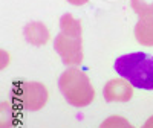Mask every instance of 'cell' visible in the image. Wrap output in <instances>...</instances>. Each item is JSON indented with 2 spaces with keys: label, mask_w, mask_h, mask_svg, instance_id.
Wrapping results in <instances>:
<instances>
[{
  "label": "cell",
  "mask_w": 153,
  "mask_h": 128,
  "mask_svg": "<svg viewBox=\"0 0 153 128\" xmlns=\"http://www.w3.org/2000/svg\"><path fill=\"white\" fill-rule=\"evenodd\" d=\"M117 73L141 90H153V57L144 52L126 54L115 60Z\"/></svg>",
  "instance_id": "6da1fadb"
},
{
  "label": "cell",
  "mask_w": 153,
  "mask_h": 128,
  "mask_svg": "<svg viewBox=\"0 0 153 128\" xmlns=\"http://www.w3.org/2000/svg\"><path fill=\"white\" fill-rule=\"evenodd\" d=\"M58 87L66 102L74 107H87L95 96L89 76L76 67H71L60 75Z\"/></svg>",
  "instance_id": "7a4b0ae2"
},
{
  "label": "cell",
  "mask_w": 153,
  "mask_h": 128,
  "mask_svg": "<svg viewBox=\"0 0 153 128\" xmlns=\"http://www.w3.org/2000/svg\"><path fill=\"white\" fill-rule=\"evenodd\" d=\"M54 49L66 66H78L83 61V40L81 37L60 32L54 38Z\"/></svg>",
  "instance_id": "3957f363"
},
{
  "label": "cell",
  "mask_w": 153,
  "mask_h": 128,
  "mask_svg": "<svg viewBox=\"0 0 153 128\" xmlns=\"http://www.w3.org/2000/svg\"><path fill=\"white\" fill-rule=\"evenodd\" d=\"M48 90L42 82H20L17 87L16 98L23 110L38 111L48 102Z\"/></svg>",
  "instance_id": "277c9868"
},
{
  "label": "cell",
  "mask_w": 153,
  "mask_h": 128,
  "mask_svg": "<svg viewBox=\"0 0 153 128\" xmlns=\"http://www.w3.org/2000/svg\"><path fill=\"white\" fill-rule=\"evenodd\" d=\"M103 96L107 102H127L133 96V85L124 78L110 79L103 88Z\"/></svg>",
  "instance_id": "5b68a950"
},
{
  "label": "cell",
  "mask_w": 153,
  "mask_h": 128,
  "mask_svg": "<svg viewBox=\"0 0 153 128\" xmlns=\"http://www.w3.org/2000/svg\"><path fill=\"white\" fill-rule=\"evenodd\" d=\"M23 35L26 38V41L34 44V46H43L49 41V31L40 21H31L28 23L23 29Z\"/></svg>",
  "instance_id": "8992f818"
},
{
  "label": "cell",
  "mask_w": 153,
  "mask_h": 128,
  "mask_svg": "<svg viewBox=\"0 0 153 128\" xmlns=\"http://www.w3.org/2000/svg\"><path fill=\"white\" fill-rule=\"evenodd\" d=\"M135 38L143 46H153V15H146L135 24Z\"/></svg>",
  "instance_id": "52a82bcc"
},
{
  "label": "cell",
  "mask_w": 153,
  "mask_h": 128,
  "mask_svg": "<svg viewBox=\"0 0 153 128\" xmlns=\"http://www.w3.org/2000/svg\"><path fill=\"white\" fill-rule=\"evenodd\" d=\"M81 21L78 18H75L72 14H63L60 18V32H65L69 35L81 37Z\"/></svg>",
  "instance_id": "ba28073f"
},
{
  "label": "cell",
  "mask_w": 153,
  "mask_h": 128,
  "mask_svg": "<svg viewBox=\"0 0 153 128\" xmlns=\"http://www.w3.org/2000/svg\"><path fill=\"white\" fill-rule=\"evenodd\" d=\"M130 5L139 17L153 15V0H130Z\"/></svg>",
  "instance_id": "9c48e42d"
},
{
  "label": "cell",
  "mask_w": 153,
  "mask_h": 128,
  "mask_svg": "<svg viewBox=\"0 0 153 128\" xmlns=\"http://www.w3.org/2000/svg\"><path fill=\"white\" fill-rule=\"evenodd\" d=\"M103 128H135L126 118L121 116H110L107 118L103 124H101Z\"/></svg>",
  "instance_id": "30bf717a"
},
{
  "label": "cell",
  "mask_w": 153,
  "mask_h": 128,
  "mask_svg": "<svg viewBox=\"0 0 153 128\" xmlns=\"http://www.w3.org/2000/svg\"><path fill=\"white\" fill-rule=\"evenodd\" d=\"M68 2L71 5H74V6H83V5H86L89 2V0H68Z\"/></svg>",
  "instance_id": "8fae6325"
},
{
  "label": "cell",
  "mask_w": 153,
  "mask_h": 128,
  "mask_svg": "<svg viewBox=\"0 0 153 128\" xmlns=\"http://www.w3.org/2000/svg\"><path fill=\"white\" fill-rule=\"evenodd\" d=\"M143 128H153V116H150V118H149V119L144 122Z\"/></svg>",
  "instance_id": "7c38bea8"
},
{
  "label": "cell",
  "mask_w": 153,
  "mask_h": 128,
  "mask_svg": "<svg viewBox=\"0 0 153 128\" xmlns=\"http://www.w3.org/2000/svg\"><path fill=\"white\" fill-rule=\"evenodd\" d=\"M100 128H103V127H100Z\"/></svg>",
  "instance_id": "4fadbf2b"
}]
</instances>
